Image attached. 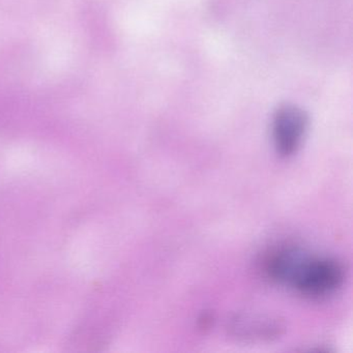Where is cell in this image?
<instances>
[{
    "instance_id": "cell-1",
    "label": "cell",
    "mask_w": 353,
    "mask_h": 353,
    "mask_svg": "<svg viewBox=\"0 0 353 353\" xmlns=\"http://www.w3.org/2000/svg\"><path fill=\"white\" fill-rule=\"evenodd\" d=\"M345 280V270L338 260L332 258L303 259L290 285L305 296H327L336 292Z\"/></svg>"
},
{
    "instance_id": "cell-2",
    "label": "cell",
    "mask_w": 353,
    "mask_h": 353,
    "mask_svg": "<svg viewBox=\"0 0 353 353\" xmlns=\"http://www.w3.org/2000/svg\"><path fill=\"white\" fill-rule=\"evenodd\" d=\"M309 119L305 111L292 105L276 110L272 121V136L276 152L290 157L297 152L307 133Z\"/></svg>"
},
{
    "instance_id": "cell-3",
    "label": "cell",
    "mask_w": 353,
    "mask_h": 353,
    "mask_svg": "<svg viewBox=\"0 0 353 353\" xmlns=\"http://www.w3.org/2000/svg\"><path fill=\"white\" fill-rule=\"evenodd\" d=\"M305 257L307 255L299 248L284 245L274 249L266 257L264 268L272 281L290 285L295 272Z\"/></svg>"
},
{
    "instance_id": "cell-4",
    "label": "cell",
    "mask_w": 353,
    "mask_h": 353,
    "mask_svg": "<svg viewBox=\"0 0 353 353\" xmlns=\"http://www.w3.org/2000/svg\"><path fill=\"white\" fill-rule=\"evenodd\" d=\"M229 327L233 336L243 340H270L280 336L284 330L278 320L255 315L236 316L231 320Z\"/></svg>"
}]
</instances>
